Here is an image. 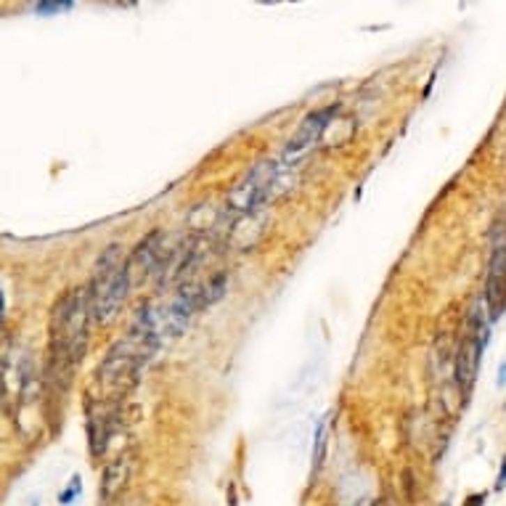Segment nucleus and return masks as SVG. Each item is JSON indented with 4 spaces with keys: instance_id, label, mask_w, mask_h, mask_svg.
Here are the masks:
<instances>
[{
    "instance_id": "6",
    "label": "nucleus",
    "mask_w": 506,
    "mask_h": 506,
    "mask_svg": "<svg viewBox=\"0 0 506 506\" xmlns=\"http://www.w3.org/2000/svg\"><path fill=\"white\" fill-rule=\"evenodd\" d=\"M337 109L334 107H329V109H323V112H316V114H310L305 120V125L300 128V133L294 135L292 141H289V148H286V160L289 157H300V154H305L307 148L313 146L316 141L321 138V133L326 130V125H329V117H332Z\"/></svg>"
},
{
    "instance_id": "4",
    "label": "nucleus",
    "mask_w": 506,
    "mask_h": 506,
    "mask_svg": "<svg viewBox=\"0 0 506 506\" xmlns=\"http://www.w3.org/2000/svg\"><path fill=\"white\" fill-rule=\"evenodd\" d=\"M485 302L491 310V319H498L506 307V223L493 231V257L485 286Z\"/></svg>"
},
{
    "instance_id": "2",
    "label": "nucleus",
    "mask_w": 506,
    "mask_h": 506,
    "mask_svg": "<svg viewBox=\"0 0 506 506\" xmlns=\"http://www.w3.org/2000/svg\"><path fill=\"white\" fill-rule=\"evenodd\" d=\"M130 286V270L128 263L117 260V247H109L107 254L98 260L95 268V279L91 284V292H93V316L101 323L117 316V310L125 302V294Z\"/></svg>"
},
{
    "instance_id": "7",
    "label": "nucleus",
    "mask_w": 506,
    "mask_h": 506,
    "mask_svg": "<svg viewBox=\"0 0 506 506\" xmlns=\"http://www.w3.org/2000/svg\"><path fill=\"white\" fill-rule=\"evenodd\" d=\"M130 475V456H117L114 461L104 466V477H101V498L109 501L122 491L125 480Z\"/></svg>"
},
{
    "instance_id": "12",
    "label": "nucleus",
    "mask_w": 506,
    "mask_h": 506,
    "mask_svg": "<svg viewBox=\"0 0 506 506\" xmlns=\"http://www.w3.org/2000/svg\"><path fill=\"white\" fill-rule=\"evenodd\" d=\"M445 506H448V504H445Z\"/></svg>"
},
{
    "instance_id": "5",
    "label": "nucleus",
    "mask_w": 506,
    "mask_h": 506,
    "mask_svg": "<svg viewBox=\"0 0 506 506\" xmlns=\"http://www.w3.org/2000/svg\"><path fill=\"white\" fill-rule=\"evenodd\" d=\"M276 173H279L276 164H270V167H268V162L257 164L252 173H247V178L233 188L231 204H233L236 210H252L254 204H260L263 199H268V197H270V183H273Z\"/></svg>"
},
{
    "instance_id": "9",
    "label": "nucleus",
    "mask_w": 506,
    "mask_h": 506,
    "mask_svg": "<svg viewBox=\"0 0 506 506\" xmlns=\"http://www.w3.org/2000/svg\"><path fill=\"white\" fill-rule=\"evenodd\" d=\"M69 8V3H38V14H48V11H61Z\"/></svg>"
},
{
    "instance_id": "3",
    "label": "nucleus",
    "mask_w": 506,
    "mask_h": 506,
    "mask_svg": "<svg viewBox=\"0 0 506 506\" xmlns=\"http://www.w3.org/2000/svg\"><path fill=\"white\" fill-rule=\"evenodd\" d=\"M485 342H488V323H485V316L475 307L472 316H469V323H466L464 339L459 345V355H456V382L464 392L475 385L480 355L485 350Z\"/></svg>"
},
{
    "instance_id": "8",
    "label": "nucleus",
    "mask_w": 506,
    "mask_h": 506,
    "mask_svg": "<svg viewBox=\"0 0 506 506\" xmlns=\"http://www.w3.org/2000/svg\"><path fill=\"white\" fill-rule=\"evenodd\" d=\"M77 493H80V477L75 475V477H72V485H69L67 491L59 496V501H61V504H69V501H72V498H75Z\"/></svg>"
},
{
    "instance_id": "11",
    "label": "nucleus",
    "mask_w": 506,
    "mask_h": 506,
    "mask_svg": "<svg viewBox=\"0 0 506 506\" xmlns=\"http://www.w3.org/2000/svg\"><path fill=\"white\" fill-rule=\"evenodd\" d=\"M485 504V496H469L466 498V506H482Z\"/></svg>"
},
{
    "instance_id": "1",
    "label": "nucleus",
    "mask_w": 506,
    "mask_h": 506,
    "mask_svg": "<svg viewBox=\"0 0 506 506\" xmlns=\"http://www.w3.org/2000/svg\"><path fill=\"white\" fill-rule=\"evenodd\" d=\"M93 313L91 284L67 292L51 313V376L67 379L72 366L88 347V329Z\"/></svg>"
},
{
    "instance_id": "10",
    "label": "nucleus",
    "mask_w": 506,
    "mask_h": 506,
    "mask_svg": "<svg viewBox=\"0 0 506 506\" xmlns=\"http://www.w3.org/2000/svg\"><path fill=\"white\" fill-rule=\"evenodd\" d=\"M506 485V456L504 461H501V469H498V477H496V491H504Z\"/></svg>"
}]
</instances>
